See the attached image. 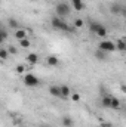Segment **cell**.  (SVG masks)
<instances>
[{"instance_id":"28","label":"cell","mask_w":126,"mask_h":127,"mask_svg":"<svg viewBox=\"0 0 126 127\" xmlns=\"http://www.w3.org/2000/svg\"><path fill=\"white\" fill-rule=\"evenodd\" d=\"M39 127H49L48 124H42V126H39Z\"/></svg>"},{"instance_id":"14","label":"cell","mask_w":126,"mask_h":127,"mask_svg":"<svg viewBox=\"0 0 126 127\" xmlns=\"http://www.w3.org/2000/svg\"><path fill=\"white\" fill-rule=\"evenodd\" d=\"M7 40V30L0 24V44H3Z\"/></svg>"},{"instance_id":"21","label":"cell","mask_w":126,"mask_h":127,"mask_svg":"<svg viewBox=\"0 0 126 127\" xmlns=\"http://www.w3.org/2000/svg\"><path fill=\"white\" fill-rule=\"evenodd\" d=\"M7 58H9V52H7V49H4V47H0V62L6 61Z\"/></svg>"},{"instance_id":"24","label":"cell","mask_w":126,"mask_h":127,"mask_svg":"<svg viewBox=\"0 0 126 127\" xmlns=\"http://www.w3.org/2000/svg\"><path fill=\"white\" fill-rule=\"evenodd\" d=\"M7 52H9V55H16L18 53V49L15 46H9L7 47Z\"/></svg>"},{"instance_id":"15","label":"cell","mask_w":126,"mask_h":127,"mask_svg":"<svg viewBox=\"0 0 126 127\" xmlns=\"http://www.w3.org/2000/svg\"><path fill=\"white\" fill-rule=\"evenodd\" d=\"M49 93L54 96V97H61V92H60V86H51L49 87Z\"/></svg>"},{"instance_id":"23","label":"cell","mask_w":126,"mask_h":127,"mask_svg":"<svg viewBox=\"0 0 126 127\" xmlns=\"http://www.w3.org/2000/svg\"><path fill=\"white\" fill-rule=\"evenodd\" d=\"M73 27H74L76 30H77V28H82V27H83V21H82V19H74Z\"/></svg>"},{"instance_id":"20","label":"cell","mask_w":126,"mask_h":127,"mask_svg":"<svg viewBox=\"0 0 126 127\" xmlns=\"http://www.w3.org/2000/svg\"><path fill=\"white\" fill-rule=\"evenodd\" d=\"M110 108H111V109H119V108H120V100L113 96V97H111V102H110Z\"/></svg>"},{"instance_id":"1","label":"cell","mask_w":126,"mask_h":127,"mask_svg":"<svg viewBox=\"0 0 126 127\" xmlns=\"http://www.w3.org/2000/svg\"><path fill=\"white\" fill-rule=\"evenodd\" d=\"M51 24H52V27H54L55 30H58V31H64V32H74L76 31V28H74L73 25H68L63 18H60V16H54V18L51 19Z\"/></svg>"},{"instance_id":"9","label":"cell","mask_w":126,"mask_h":127,"mask_svg":"<svg viewBox=\"0 0 126 127\" xmlns=\"http://www.w3.org/2000/svg\"><path fill=\"white\" fill-rule=\"evenodd\" d=\"M71 4H73V9L74 10H83L85 9L83 0H71Z\"/></svg>"},{"instance_id":"8","label":"cell","mask_w":126,"mask_h":127,"mask_svg":"<svg viewBox=\"0 0 126 127\" xmlns=\"http://www.w3.org/2000/svg\"><path fill=\"white\" fill-rule=\"evenodd\" d=\"M116 50H119V52H122V53L126 50V41H125L123 37L117 40V43H116Z\"/></svg>"},{"instance_id":"6","label":"cell","mask_w":126,"mask_h":127,"mask_svg":"<svg viewBox=\"0 0 126 127\" xmlns=\"http://www.w3.org/2000/svg\"><path fill=\"white\" fill-rule=\"evenodd\" d=\"M111 97H113V96L110 95V93H104V95H102V97H101V103H102V106H104V108H110Z\"/></svg>"},{"instance_id":"25","label":"cell","mask_w":126,"mask_h":127,"mask_svg":"<svg viewBox=\"0 0 126 127\" xmlns=\"http://www.w3.org/2000/svg\"><path fill=\"white\" fill-rule=\"evenodd\" d=\"M15 71H16L18 74H24V71H25V66H24V65H16Z\"/></svg>"},{"instance_id":"11","label":"cell","mask_w":126,"mask_h":127,"mask_svg":"<svg viewBox=\"0 0 126 127\" xmlns=\"http://www.w3.org/2000/svg\"><path fill=\"white\" fill-rule=\"evenodd\" d=\"M7 28L18 30V28H21V27H19V22H18L15 18H9V19H7Z\"/></svg>"},{"instance_id":"4","label":"cell","mask_w":126,"mask_h":127,"mask_svg":"<svg viewBox=\"0 0 126 127\" xmlns=\"http://www.w3.org/2000/svg\"><path fill=\"white\" fill-rule=\"evenodd\" d=\"M24 84L27 86V87H37L39 84H40V80L34 75V74H25L24 75Z\"/></svg>"},{"instance_id":"26","label":"cell","mask_w":126,"mask_h":127,"mask_svg":"<svg viewBox=\"0 0 126 127\" xmlns=\"http://www.w3.org/2000/svg\"><path fill=\"white\" fill-rule=\"evenodd\" d=\"M71 96V100H74V102H79L80 100V95L79 93H73V95H70Z\"/></svg>"},{"instance_id":"13","label":"cell","mask_w":126,"mask_h":127,"mask_svg":"<svg viewBox=\"0 0 126 127\" xmlns=\"http://www.w3.org/2000/svg\"><path fill=\"white\" fill-rule=\"evenodd\" d=\"M27 62L31 64V65H36V64L39 62V56H37V53H34V52L28 53V55H27Z\"/></svg>"},{"instance_id":"17","label":"cell","mask_w":126,"mask_h":127,"mask_svg":"<svg viewBox=\"0 0 126 127\" xmlns=\"http://www.w3.org/2000/svg\"><path fill=\"white\" fill-rule=\"evenodd\" d=\"M61 123H63L64 127H73L74 126V120L71 118V117H63V120H61Z\"/></svg>"},{"instance_id":"19","label":"cell","mask_w":126,"mask_h":127,"mask_svg":"<svg viewBox=\"0 0 126 127\" xmlns=\"http://www.w3.org/2000/svg\"><path fill=\"white\" fill-rule=\"evenodd\" d=\"M107 55H108V53H105V52H102V50H99V49L95 52V58H96L98 61H105V59H107Z\"/></svg>"},{"instance_id":"22","label":"cell","mask_w":126,"mask_h":127,"mask_svg":"<svg viewBox=\"0 0 126 127\" xmlns=\"http://www.w3.org/2000/svg\"><path fill=\"white\" fill-rule=\"evenodd\" d=\"M99 27V22H95V21H92V22H89V30H91V32H94L96 31V28Z\"/></svg>"},{"instance_id":"7","label":"cell","mask_w":126,"mask_h":127,"mask_svg":"<svg viewBox=\"0 0 126 127\" xmlns=\"http://www.w3.org/2000/svg\"><path fill=\"white\" fill-rule=\"evenodd\" d=\"M60 92H61V97H70V95H71V89L67 84L60 86Z\"/></svg>"},{"instance_id":"3","label":"cell","mask_w":126,"mask_h":127,"mask_svg":"<svg viewBox=\"0 0 126 127\" xmlns=\"http://www.w3.org/2000/svg\"><path fill=\"white\" fill-rule=\"evenodd\" d=\"M98 49L105 53H111V52H116V43H113L110 40H102V41H99Z\"/></svg>"},{"instance_id":"2","label":"cell","mask_w":126,"mask_h":127,"mask_svg":"<svg viewBox=\"0 0 126 127\" xmlns=\"http://www.w3.org/2000/svg\"><path fill=\"white\" fill-rule=\"evenodd\" d=\"M55 12H57V15H58L60 18H61V16H68V15H70V12H71V7H70V4H68V3L61 1V3H58V4H57Z\"/></svg>"},{"instance_id":"12","label":"cell","mask_w":126,"mask_h":127,"mask_svg":"<svg viewBox=\"0 0 126 127\" xmlns=\"http://www.w3.org/2000/svg\"><path fill=\"white\" fill-rule=\"evenodd\" d=\"M27 37V31L24 30V28H18V30H15V38L19 41V40H22V38H25Z\"/></svg>"},{"instance_id":"10","label":"cell","mask_w":126,"mask_h":127,"mask_svg":"<svg viewBox=\"0 0 126 127\" xmlns=\"http://www.w3.org/2000/svg\"><path fill=\"white\" fill-rule=\"evenodd\" d=\"M46 64H48L49 66H57V65L60 64V61H58V58H57L55 55H49V56L46 58Z\"/></svg>"},{"instance_id":"18","label":"cell","mask_w":126,"mask_h":127,"mask_svg":"<svg viewBox=\"0 0 126 127\" xmlns=\"http://www.w3.org/2000/svg\"><path fill=\"white\" fill-rule=\"evenodd\" d=\"M19 46H21L22 49H30V47H31V40H28V38L25 37V38L19 40Z\"/></svg>"},{"instance_id":"27","label":"cell","mask_w":126,"mask_h":127,"mask_svg":"<svg viewBox=\"0 0 126 127\" xmlns=\"http://www.w3.org/2000/svg\"><path fill=\"white\" fill-rule=\"evenodd\" d=\"M101 127H111V124H110V123H102Z\"/></svg>"},{"instance_id":"16","label":"cell","mask_w":126,"mask_h":127,"mask_svg":"<svg viewBox=\"0 0 126 127\" xmlns=\"http://www.w3.org/2000/svg\"><path fill=\"white\" fill-rule=\"evenodd\" d=\"M95 34L98 35V37H105L107 35V28H105V25H102V24H99V27L96 28V31H95Z\"/></svg>"},{"instance_id":"5","label":"cell","mask_w":126,"mask_h":127,"mask_svg":"<svg viewBox=\"0 0 126 127\" xmlns=\"http://www.w3.org/2000/svg\"><path fill=\"white\" fill-rule=\"evenodd\" d=\"M110 12L119 15V13H125V9L122 7V4H119V3H113V4L110 6Z\"/></svg>"}]
</instances>
